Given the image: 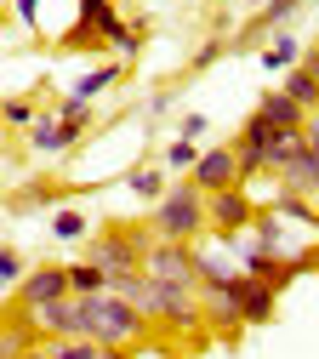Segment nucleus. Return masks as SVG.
<instances>
[{
    "mask_svg": "<svg viewBox=\"0 0 319 359\" xmlns=\"http://www.w3.org/2000/svg\"><path fill=\"white\" fill-rule=\"evenodd\" d=\"M80 302V337H91L97 348H131L154 331V320L137 302L114 297V291H97V297H74Z\"/></svg>",
    "mask_w": 319,
    "mask_h": 359,
    "instance_id": "1",
    "label": "nucleus"
},
{
    "mask_svg": "<svg viewBox=\"0 0 319 359\" xmlns=\"http://www.w3.org/2000/svg\"><path fill=\"white\" fill-rule=\"evenodd\" d=\"M149 229L154 240H182V245H194L211 234V222H205V189H194L189 177H171V189L149 205Z\"/></svg>",
    "mask_w": 319,
    "mask_h": 359,
    "instance_id": "2",
    "label": "nucleus"
},
{
    "mask_svg": "<svg viewBox=\"0 0 319 359\" xmlns=\"http://www.w3.org/2000/svg\"><path fill=\"white\" fill-rule=\"evenodd\" d=\"M302 137V131H280L268 114H245V126L234 131V160H240V183H257V177H268L273 165H280L291 154V143Z\"/></svg>",
    "mask_w": 319,
    "mask_h": 359,
    "instance_id": "3",
    "label": "nucleus"
},
{
    "mask_svg": "<svg viewBox=\"0 0 319 359\" xmlns=\"http://www.w3.org/2000/svg\"><path fill=\"white\" fill-rule=\"evenodd\" d=\"M149 245H154V229H149V222H103V229H91V234H86V257H91V262H103L109 274L143 268Z\"/></svg>",
    "mask_w": 319,
    "mask_h": 359,
    "instance_id": "4",
    "label": "nucleus"
},
{
    "mask_svg": "<svg viewBox=\"0 0 319 359\" xmlns=\"http://www.w3.org/2000/svg\"><path fill=\"white\" fill-rule=\"evenodd\" d=\"M120 29H125V18L114 0H74V29L63 34V46L69 52H109Z\"/></svg>",
    "mask_w": 319,
    "mask_h": 359,
    "instance_id": "5",
    "label": "nucleus"
},
{
    "mask_svg": "<svg viewBox=\"0 0 319 359\" xmlns=\"http://www.w3.org/2000/svg\"><path fill=\"white\" fill-rule=\"evenodd\" d=\"M143 274L160 280V285H182V291H200V262H194V245L182 240H154L149 257H143Z\"/></svg>",
    "mask_w": 319,
    "mask_h": 359,
    "instance_id": "6",
    "label": "nucleus"
},
{
    "mask_svg": "<svg viewBox=\"0 0 319 359\" xmlns=\"http://www.w3.org/2000/svg\"><path fill=\"white\" fill-rule=\"evenodd\" d=\"M251 217H257V194H251V183H228V189H217V194H205V222H211V234H240V229H251Z\"/></svg>",
    "mask_w": 319,
    "mask_h": 359,
    "instance_id": "7",
    "label": "nucleus"
},
{
    "mask_svg": "<svg viewBox=\"0 0 319 359\" xmlns=\"http://www.w3.org/2000/svg\"><path fill=\"white\" fill-rule=\"evenodd\" d=\"M268 177H280V189H285V194H297V200L319 205V149H308V137H297V143H291V154L273 165Z\"/></svg>",
    "mask_w": 319,
    "mask_h": 359,
    "instance_id": "8",
    "label": "nucleus"
},
{
    "mask_svg": "<svg viewBox=\"0 0 319 359\" xmlns=\"http://www.w3.org/2000/svg\"><path fill=\"white\" fill-rule=\"evenodd\" d=\"M222 297H228V302L240 308L245 331H251V325H273V308H280V291H273V285H262V280H251L245 268H240V274H234V280L222 285Z\"/></svg>",
    "mask_w": 319,
    "mask_h": 359,
    "instance_id": "9",
    "label": "nucleus"
},
{
    "mask_svg": "<svg viewBox=\"0 0 319 359\" xmlns=\"http://www.w3.org/2000/svg\"><path fill=\"white\" fill-rule=\"evenodd\" d=\"M189 183L205 189V194H217V189H228V183H240L234 143H200V160H194V171H189Z\"/></svg>",
    "mask_w": 319,
    "mask_h": 359,
    "instance_id": "10",
    "label": "nucleus"
},
{
    "mask_svg": "<svg viewBox=\"0 0 319 359\" xmlns=\"http://www.w3.org/2000/svg\"><path fill=\"white\" fill-rule=\"evenodd\" d=\"M57 297H69V268H63V262L23 268V280H18V291H12L18 308H40V302H57Z\"/></svg>",
    "mask_w": 319,
    "mask_h": 359,
    "instance_id": "11",
    "label": "nucleus"
},
{
    "mask_svg": "<svg viewBox=\"0 0 319 359\" xmlns=\"http://www.w3.org/2000/svg\"><path fill=\"white\" fill-rule=\"evenodd\" d=\"M23 137H29V154H40V160H63V154L80 143V131H69L52 109L40 103V114L29 120V131H23Z\"/></svg>",
    "mask_w": 319,
    "mask_h": 359,
    "instance_id": "12",
    "label": "nucleus"
},
{
    "mask_svg": "<svg viewBox=\"0 0 319 359\" xmlns=\"http://www.w3.org/2000/svg\"><path fill=\"white\" fill-rule=\"evenodd\" d=\"M297 12H302V0H257V18L240 29V40H228V46H262L273 29H291Z\"/></svg>",
    "mask_w": 319,
    "mask_h": 359,
    "instance_id": "13",
    "label": "nucleus"
},
{
    "mask_svg": "<svg viewBox=\"0 0 319 359\" xmlns=\"http://www.w3.org/2000/svg\"><path fill=\"white\" fill-rule=\"evenodd\" d=\"M200 313H205V331L217 342H240L245 337V320H240V308L228 302L222 291H200Z\"/></svg>",
    "mask_w": 319,
    "mask_h": 359,
    "instance_id": "14",
    "label": "nucleus"
},
{
    "mask_svg": "<svg viewBox=\"0 0 319 359\" xmlns=\"http://www.w3.org/2000/svg\"><path fill=\"white\" fill-rule=\"evenodd\" d=\"M120 183H125V194H131L137 205H154V200L171 189V171H165L160 160H137V165L120 177Z\"/></svg>",
    "mask_w": 319,
    "mask_h": 359,
    "instance_id": "15",
    "label": "nucleus"
},
{
    "mask_svg": "<svg viewBox=\"0 0 319 359\" xmlns=\"http://www.w3.org/2000/svg\"><path fill=\"white\" fill-rule=\"evenodd\" d=\"M302 63V40L291 34V29H273L262 46H257V69L262 74H285V69H297Z\"/></svg>",
    "mask_w": 319,
    "mask_h": 359,
    "instance_id": "16",
    "label": "nucleus"
},
{
    "mask_svg": "<svg viewBox=\"0 0 319 359\" xmlns=\"http://www.w3.org/2000/svg\"><path fill=\"white\" fill-rule=\"evenodd\" d=\"M46 234H52L57 245H86V234H91V217H86L80 205H57L52 217H46Z\"/></svg>",
    "mask_w": 319,
    "mask_h": 359,
    "instance_id": "17",
    "label": "nucleus"
},
{
    "mask_svg": "<svg viewBox=\"0 0 319 359\" xmlns=\"http://www.w3.org/2000/svg\"><path fill=\"white\" fill-rule=\"evenodd\" d=\"M120 74H125V63H97V69H86V74H74V86H69V97H80V103H97L109 86H120Z\"/></svg>",
    "mask_w": 319,
    "mask_h": 359,
    "instance_id": "18",
    "label": "nucleus"
},
{
    "mask_svg": "<svg viewBox=\"0 0 319 359\" xmlns=\"http://www.w3.org/2000/svg\"><path fill=\"white\" fill-rule=\"evenodd\" d=\"M257 114H268V120L280 126V131H302V120H308V109H302V103H291V97L280 92V86H268V92H262Z\"/></svg>",
    "mask_w": 319,
    "mask_h": 359,
    "instance_id": "19",
    "label": "nucleus"
},
{
    "mask_svg": "<svg viewBox=\"0 0 319 359\" xmlns=\"http://www.w3.org/2000/svg\"><path fill=\"white\" fill-rule=\"evenodd\" d=\"M280 92H285L291 103L313 109V103H319V69H313V63H297V69H285V74H280Z\"/></svg>",
    "mask_w": 319,
    "mask_h": 359,
    "instance_id": "20",
    "label": "nucleus"
},
{
    "mask_svg": "<svg viewBox=\"0 0 319 359\" xmlns=\"http://www.w3.org/2000/svg\"><path fill=\"white\" fill-rule=\"evenodd\" d=\"M63 268H69V297H97V291H109V268H103V262L80 257V262H63Z\"/></svg>",
    "mask_w": 319,
    "mask_h": 359,
    "instance_id": "21",
    "label": "nucleus"
},
{
    "mask_svg": "<svg viewBox=\"0 0 319 359\" xmlns=\"http://www.w3.org/2000/svg\"><path fill=\"white\" fill-rule=\"evenodd\" d=\"M109 291H114V297H125V302H137V308L149 313V274H143V268H125V274H109Z\"/></svg>",
    "mask_w": 319,
    "mask_h": 359,
    "instance_id": "22",
    "label": "nucleus"
},
{
    "mask_svg": "<svg viewBox=\"0 0 319 359\" xmlns=\"http://www.w3.org/2000/svg\"><path fill=\"white\" fill-rule=\"evenodd\" d=\"M194 160H200V143H189V137H171V143L160 149V165H165L171 177H189Z\"/></svg>",
    "mask_w": 319,
    "mask_h": 359,
    "instance_id": "23",
    "label": "nucleus"
},
{
    "mask_svg": "<svg viewBox=\"0 0 319 359\" xmlns=\"http://www.w3.org/2000/svg\"><path fill=\"white\" fill-rule=\"evenodd\" d=\"M40 353L46 359H103V348L91 342V337H57V342H46Z\"/></svg>",
    "mask_w": 319,
    "mask_h": 359,
    "instance_id": "24",
    "label": "nucleus"
},
{
    "mask_svg": "<svg viewBox=\"0 0 319 359\" xmlns=\"http://www.w3.org/2000/svg\"><path fill=\"white\" fill-rule=\"evenodd\" d=\"M228 52H234V46H228V34H205V46L189 57V74H205V69H217Z\"/></svg>",
    "mask_w": 319,
    "mask_h": 359,
    "instance_id": "25",
    "label": "nucleus"
},
{
    "mask_svg": "<svg viewBox=\"0 0 319 359\" xmlns=\"http://www.w3.org/2000/svg\"><path fill=\"white\" fill-rule=\"evenodd\" d=\"M23 251H12V245H0V302H6L12 291H18V280H23Z\"/></svg>",
    "mask_w": 319,
    "mask_h": 359,
    "instance_id": "26",
    "label": "nucleus"
},
{
    "mask_svg": "<svg viewBox=\"0 0 319 359\" xmlns=\"http://www.w3.org/2000/svg\"><path fill=\"white\" fill-rule=\"evenodd\" d=\"M34 114H40V97H6V103H0V120H6L12 131H29Z\"/></svg>",
    "mask_w": 319,
    "mask_h": 359,
    "instance_id": "27",
    "label": "nucleus"
},
{
    "mask_svg": "<svg viewBox=\"0 0 319 359\" xmlns=\"http://www.w3.org/2000/svg\"><path fill=\"white\" fill-rule=\"evenodd\" d=\"M205 131H211V120H205L200 109H189V114H182V120H177V137H189V143H200V137H205Z\"/></svg>",
    "mask_w": 319,
    "mask_h": 359,
    "instance_id": "28",
    "label": "nucleus"
},
{
    "mask_svg": "<svg viewBox=\"0 0 319 359\" xmlns=\"http://www.w3.org/2000/svg\"><path fill=\"white\" fill-rule=\"evenodd\" d=\"M40 6H46V0H12V18L23 29H40Z\"/></svg>",
    "mask_w": 319,
    "mask_h": 359,
    "instance_id": "29",
    "label": "nucleus"
},
{
    "mask_svg": "<svg viewBox=\"0 0 319 359\" xmlns=\"http://www.w3.org/2000/svg\"><path fill=\"white\" fill-rule=\"evenodd\" d=\"M211 34H234V6H217L211 12Z\"/></svg>",
    "mask_w": 319,
    "mask_h": 359,
    "instance_id": "30",
    "label": "nucleus"
},
{
    "mask_svg": "<svg viewBox=\"0 0 319 359\" xmlns=\"http://www.w3.org/2000/svg\"><path fill=\"white\" fill-rule=\"evenodd\" d=\"M302 137H308V149H319V103H313L308 120H302Z\"/></svg>",
    "mask_w": 319,
    "mask_h": 359,
    "instance_id": "31",
    "label": "nucleus"
},
{
    "mask_svg": "<svg viewBox=\"0 0 319 359\" xmlns=\"http://www.w3.org/2000/svg\"><path fill=\"white\" fill-rule=\"evenodd\" d=\"M165 109H171V92H154V97H149V103H143V114H149V120H160V114H165Z\"/></svg>",
    "mask_w": 319,
    "mask_h": 359,
    "instance_id": "32",
    "label": "nucleus"
},
{
    "mask_svg": "<svg viewBox=\"0 0 319 359\" xmlns=\"http://www.w3.org/2000/svg\"><path fill=\"white\" fill-rule=\"evenodd\" d=\"M302 63H313V69H319V40H313V46H302Z\"/></svg>",
    "mask_w": 319,
    "mask_h": 359,
    "instance_id": "33",
    "label": "nucleus"
},
{
    "mask_svg": "<svg viewBox=\"0 0 319 359\" xmlns=\"http://www.w3.org/2000/svg\"><path fill=\"white\" fill-rule=\"evenodd\" d=\"M103 359H131V353L125 348H103Z\"/></svg>",
    "mask_w": 319,
    "mask_h": 359,
    "instance_id": "34",
    "label": "nucleus"
},
{
    "mask_svg": "<svg viewBox=\"0 0 319 359\" xmlns=\"http://www.w3.org/2000/svg\"><path fill=\"white\" fill-rule=\"evenodd\" d=\"M222 6H257V0H222Z\"/></svg>",
    "mask_w": 319,
    "mask_h": 359,
    "instance_id": "35",
    "label": "nucleus"
},
{
    "mask_svg": "<svg viewBox=\"0 0 319 359\" xmlns=\"http://www.w3.org/2000/svg\"><path fill=\"white\" fill-rule=\"evenodd\" d=\"M0 359H12V348H0Z\"/></svg>",
    "mask_w": 319,
    "mask_h": 359,
    "instance_id": "36",
    "label": "nucleus"
},
{
    "mask_svg": "<svg viewBox=\"0 0 319 359\" xmlns=\"http://www.w3.org/2000/svg\"><path fill=\"white\" fill-rule=\"evenodd\" d=\"M0 194H6V177H0Z\"/></svg>",
    "mask_w": 319,
    "mask_h": 359,
    "instance_id": "37",
    "label": "nucleus"
}]
</instances>
